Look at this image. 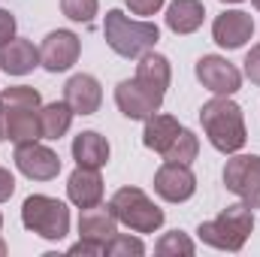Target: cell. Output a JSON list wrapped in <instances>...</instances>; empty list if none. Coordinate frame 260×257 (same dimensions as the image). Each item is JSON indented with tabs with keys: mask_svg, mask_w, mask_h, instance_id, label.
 Instances as JSON below:
<instances>
[{
	"mask_svg": "<svg viewBox=\"0 0 260 257\" xmlns=\"http://www.w3.org/2000/svg\"><path fill=\"white\" fill-rule=\"evenodd\" d=\"M203 18H206V9L200 0H173L167 9V27L179 37H188V34L200 30Z\"/></svg>",
	"mask_w": 260,
	"mask_h": 257,
	"instance_id": "obj_18",
	"label": "cell"
},
{
	"mask_svg": "<svg viewBox=\"0 0 260 257\" xmlns=\"http://www.w3.org/2000/svg\"><path fill=\"white\" fill-rule=\"evenodd\" d=\"M197 154H200V139L194 136V130L182 127V130H179V136L173 139V145L164 151V160L191 164V160H197Z\"/></svg>",
	"mask_w": 260,
	"mask_h": 257,
	"instance_id": "obj_24",
	"label": "cell"
},
{
	"mask_svg": "<svg viewBox=\"0 0 260 257\" xmlns=\"http://www.w3.org/2000/svg\"><path fill=\"white\" fill-rule=\"evenodd\" d=\"M115 233H118V218L112 215L109 206L82 209V215H79V236H82V239H91V242L106 245Z\"/></svg>",
	"mask_w": 260,
	"mask_h": 257,
	"instance_id": "obj_16",
	"label": "cell"
},
{
	"mask_svg": "<svg viewBox=\"0 0 260 257\" xmlns=\"http://www.w3.org/2000/svg\"><path fill=\"white\" fill-rule=\"evenodd\" d=\"M124 3L130 6V12H133V15H142V18H148V15H154V12H157V9H160L167 0H124Z\"/></svg>",
	"mask_w": 260,
	"mask_h": 257,
	"instance_id": "obj_28",
	"label": "cell"
},
{
	"mask_svg": "<svg viewBox=\"0 0 260 257\" xmlns=\"http://www.w3.org/2000/svg\"><path fill=\"white\" fill-rule=\"evenodd\" d=\"M200 121H203V130H206L212 148H218L221 154H236L248 142V130H245L242 109L230 97H218L215 94L209 103H203Z\"/></svg>",
	"mask_w": 260,
	"mask_h": 257,
	"instance_id": "obj_1",
	"label": "cell"
},
{
	"mask_svg": "<svg viewBox=\"0 0 260 257\" xmlns=\"http://www.w3.org/2000/svg\"><path fill=\"white\" fill-rule=\"evenodd\" d=\"M82 43L73 30H52L40 46V64L49 73H64L79 61Z\"/></svg>",
	"mask_w": 260,
	"mask_h": 257,
	"instance_id": "obj_11",
	"label": "cell"
},
{
	"mask_svg": "<svg viewBox=\"0 0 260 257\" xmlns=\"http://www.w3.org/2000/svg\"><path fill=\"white\" fill-rule=\"evenodd\" d=\"M12 194H15V179L6 167H0V203H6Z\"/></svg>",
	"mask_w": 260,
	"mask_h": 257,
	"instance_id": "obj_31",
	"label": "cell"
},
{
	"mask_svg": "<svg viewBox=\"0 0 260 257\" xmlns=\"http://www.w3.org/2000/svg\"><path fill=\"white\" fill-rule=\"evenodd\" d=\"M0 227H3V215H0Z\"/></svg>",
	"mask_w": 260,
	"mask_h": 257,
	"instance_id": "obj_37",
	"label": "cell"
},
{
	"mask_svg": "<svg viewBox=\"0 0 260 257\" xmlns=\"http://www.w3.org/2000/svg\"><path fill=\"white\" fill-rule=\"evenodd\" d=\"M40 91L30 85H12V88H0V109L3 112H24V109H40Z\"/></svg>",
	"mask_w": 260,
	"mask_h": 257,
	"instance_id": "obj_23",
	"label": "cell"
},
{
	"mask_svg": "<svg viewBox=\"0 0 260 257\" xmlns=\"http://www.w3.org/2000/svg\"><path fill=\"white\" fill-rule=\"evenodd\" d=\"M221 3H242V0H221Z\"/></svg>",
	"mask_w": 260,
	"mask_h": 257,
	"instance_id": "obj_35",
	"label": "cell"
},
{
	"mask_svg": "<svg viewBox=\"0 0 260 257\" xmlns=\"http://www.w3.org/2000/svg\"><path fill=\"white\" fill-rule=\"evenodd\" d=\"M9 139V133H6V112L0 109V142H6Z\"/></svg>",
	"mask_w": 260,
	"mask_h": 257,
	"instance_id": "obj_33",
	"label": "cell"
},
{
	"mask_svg": "<svg viewBox=\"0 0 260 257\" xmlns=\"http://www.w3.org/2000/svg\"><path fill=\"white\" fill-rule=\"evenodd\" d=\"M70 254H103V245L79 236V242H76V245H70Z\"/></svg>",
	"mask_w": 260,
	"mask_h": 257,
	"instance_id": "obj_32",
	"label": "cell"
},
{
	"mask_svg": "<svg viewBox=\"0 0 260 257\" xmlns=\"http://www.w3.org/2000/svg\"><path fill=\"white\" fill-rule=\"evenodd\" d=\"M6 133H9V142H15V145L43 139V130H40V109L6 112Z\"/></svg>",
	"mask_w": 260,
	"mask_h": 257,
	"instance_id": "obj_21",
	"label": "cell"
},
{
	"mask_svg": "<svg viewBox=\"0 0 260 257\" xmlns=\"http://www.w3.org/2000/svg\"><path fill=\"white\" fill-rule=\"evenodd\" d=\"M251 37H254V18L248 12H242V9H227L212 24V40L227 52L242 49Z\"/></svg>",
	"mask_w": 260,
	"mask_h": 257,
	"instance_id": "obj_12",
	"label": "cell"
},
{
	"mask_svg": "<svg viewBox=\"0 0 260 257\" xmlns=\"http://www.w3.org/2000/svg\"><path fill=\"white\" fill-rule=\"evenodd\" d=\"M64 103L73 115H94L103 103V88L91 73H76L64 85Z\"/></svg>",
	"mask_w": 260,
	"mask_h": 257,
	"instance_id": "obj_13",
	"label": "cell"
},
{
	"mask_svg": "<svg viewBox=\"0 0 260 257\" xmlns=\"http://www.w3.org/2000/svg\"><path fill=\"white\" fill-rule=\"evenodd\" d=\"M245 76H248L254 85H260V43L251 46V52L245 55Z\"/></svg>",
	"mask_w": 260,
	"mask_h": 257,
	"instance_id": "obj_29",
	"label": "cell"
},
{
	"mask_svg": "<svg viewBox=\"0 0 260 257\" xmlns=\"http://www.w3.org/2000/svg\"><path fill=\"white\" fill-rule=\"evenodd\" d=\"M154 251H157L160 257H179V254L191 257V254L197 251V245H194V239H191L188 233H182V230H173V233H164V236L157 239Z\"/></svg>",
	"mask_w": 260,
	"mask_h": 257,
	"instance_id": "obj_25",
	"label": "cell"
},
{
	"mask_svg": "<svg viewBox=\"0 0 260 257\" xmlns=\"http://www.w3.org/2000/svg\"><path fill=\"white\" fill-rule=\"evenodd\" d=\"M154 191L167 203H185L197 191V176L191 164H176V160H164V167L154 173Z\"/></svg>",
	"mask_w": 260,
	"mask_h": 257,
	"instance_id": "obj_10",
	"label": "cell"
},
{
	"mask_svg": "<svg viewBox=\"0 0 260 257\" xmlns=\"http://www.w3.org/2000/svg\"><path fill=\"white\" fill-rule=\"evenodd\" d=\"M224 188L251 209L260 206V154H236L224 167Z\"/></svg>",
	"mask_w": 260,
	"mask_h": 257,
	"instance_id": "obj_6",
	"label": "cell"
},
{
	"mask_svg": "<svg viewBox=\"0 0 260 257\" xmlns=\"http://www.w3.org/2000/svg\"><path fill=\"white\" fill-rule=\"evenodd\" d=\"M103 254L109 257H142L145 254V245H142V239H136V236H127V233H115L106 245H103Z\"/></svg>",
	"mask_w": 260,
	"mask_h": 257,
	"instance_id": "obj_26",
	"label": "cell"
},
{
	"mask_svg": "<svg viewBox=\"0 0 260 257\" xmlns=\"http://www.w3.org/2000/svg\"><path fill=\"white\" fill-rule=\"evenodd\" d=\"M61 9L70 21H79V24H91L100 3L97 0H61Z\"/></svg>",
	"mask_w": 260,
	"mask_h": 257,
	"instance_id": "obj_27",
	"label": "cell"
},
{
	"mask_svg": "<svg viewBox=\"0 0 260 257\" xmlns=\"http://www.w3.org/2000/svg\"><path fill=\"white\" fill-rule=\"evenodd\" d=\"M251 3H254V6H257V9H260V0H251Z\"/></svg>",
	"mask_w": 260,
	"mask_h": 257,
	"instance_id": "obj_36",
	"label": "cell"
},
{
	"mask_svg": "<svg viewBox=\"0 0 260 257\" xmlns=\"http://www.w3.org/2000/svg\"><path fill=\"white\" fill-rule=\"evenodd\" d=\"M21 224L49 242H61L70 233V209L55 197L30 194L21 206Z\"/></svg>",
	"mask_w": 260,
	"mask_h": 257,
	"instance_id": "obj_5",
	"label": "cell"
},
{
	"mask_svg": "<svg viewBox=\"0 0 260 257\" xmlns=\"http://www.w3.org/2000/svg\"><path fill=\"white\" fill-rule=\"evenodd\" d=\"M115 103H118V109H121L124 118H130V121H145L154 112H160L164 94H154L139 79H124V82L115 85Z\"/></svg>",
	"mask_w": 260,
	"mask_h": 257,
	"instance_id": "obj_7",
	"label": "cell"
},
{
	"mask_svg": "<svg viewBox=\"0 0 260 257\" xmlns=\"http://www.w3.org/2000/svg\"><path fill=\"white\" fill-rule=\"evenodd\" d=\"M133 79H139L145 88H151L154 94H167V88H170V79H173V70H170V61L164 58V55H157V52H145L142 58H139V64H136V76Z\"/></svg>",
	"mask_w": 260,
	"mask_h": 257,
	"instance_id": "obj_19",
	"label": "cell"
},
{
	"mask_svg": "<svg viewBox=\"0 0 260 257\" xmlns=\"http://www.w3.org/2000/svg\"><path fill=\"white\" fill-rule=\"evenodd\" d=\"M6 254V242H3V239H0V257Z\"/></svg>",
	"mask_w": 260,
	"mask_h": 257,
	"instance_id": "obj_34",
	"label": "cell"
},
{
	"mask_svg": "<svg viewBox=\"0 0 260 257\" xmlns=\"http://www.w3.org/2000/svg\"><path fill=\"white\" fill-rule=\"evenodd\" d=\"M15 37V15L9 9H0V46Z\"/></svg>",
	"mask_w": 260,
	"mask_h": 257,
	"instance_id": "obj_30",
	"label": "cell"
},
{
	"mask_svg": "<svg viewBox=\"0 0 260 257\" xmlns=\"http://www.w3.org/2000/svg\"><path fill=\"white\" fill-rule=\"evenodd\" d=\"M109 209L118 224L130 227L133 233H154L164 227V209L139 188H118L109 200Z\"/></svg>",
	"mask_w": 260,
	"mask_h": 257,
	"instance_id": "obj_4",
	"label": "cell"
},
{
	"mask_svg": "<svg viewBox=\"0 0 260 257\" xmlns=\"http://www.w3.org/2000/svg\"><path fill=\"white\" fill-rule=\"evenodd\" d=\"M73 124V109L64 100H55L49 106H40V130L43 139H61Z\"/></svg>",
	"mask_w": 260,
	"mask_h": 257,
	"instance_id": "obj_22",
	"label": "cell"
},
{
	"mask_svg": "<svg viewBox=\"0 0 260 257\" xmlns=\"http://www.w3.org/2000/svg\"><path fill=\"white\" fill-rule=\"evenodd\" d=\"M251 230H254V209L248 203H233L215 221H203L197 233L206 245L218 251H242Z\"/></svg>",
	"mask_w": 260,
	"mask_h": 257,
	"instance_id": "obj_3",
	"label": "cell"
},
{
	"mask_svg": "<svg viewBox=\"0 0 260 257\" xmlns=\"http://www.w3.org/2000/svg\"><path fill=\"white\" fill-rule=\"evenodd\" d=\"M103 37L109 43V49L121 58H142L145 52H151L160 40V30L154 21L145 18H130L121 9H109L103 18Z\"/></svg>",
	"mask_w": 260,
	"mask_h": 257,
	"instance_id": "obj_2",
	"label": "cell"
},
{
	"mask_svg": "<svg viewBox=\"0 0 260 257\" xmlns=\"http://www.w3.org/2000/svg\"><path fill=\"white\" fill-rule=\"evenodd\" d=\"M67 197L73 206L79 209H91V206H100L103 200V179H100V170H91V167H76L70 182H67Z\"/></svg>",
	"mask_w": 260,
	"mask_h": 257,
	"instance_id": "obj_14",
	"label": "cell"
},
{
	"mask_svg": "<svg viewBox=\"0 0 260 257\" xmlns=\"http://www.w3.org/2000/svg\"><path fill=\"white\" fill-rule=\"evenodd\" d=\"M15 167H18V173H24L34 182H52L61 173V157H58V151H52L49 145H43L37 139V142L15 145Z\"/></svg>",
	"mask_w": 260,
	"mask_h": 257,
	"instance_id": "obj_8",
	"label": "cell"
},
{
	"mask_svg": "<svg viewBox=\"0 0 260 257\" xmlns=\"http://www.w3.org/2000/svg\"><path fill=\"white\" fill-rule=\"evenodd\" d=\"M73 160H76V167H91V170L106 167V160H109L106 136H100L97 130H82L73 139Z\"/></svg>",
	"mask_w": 260,
	"mask_h": 257,
	"instance_id": "obj_17",
	"label": "cell"
},
{
	"mask_svg": "<svg viewBox=\"0 0 260 257\" xmlns=\"http://www.w3.org/2000/svg\"><path fill=\"white\" fill-rule=\"evenodd\" d=\"M34 67H40V49L30 40L12 37L9 43L0 46V70L9 76H27L34 73Z\"/></svg>",
	"mask_w": 260,
	"mask_h": 257,
	"instance_id": "obj_15",
	"label": "cell"
},
{
	"mask_svg": "<svg viewBox=\"0 0 260 257\" xmlns=\"http://www.w3.org/2000/svg\"><path fill=\"white\" fill-rule=\"evenodd\" d=\"M179 130H182V124H179L173 115H160V112H154L151 118H145L142 142H145V148H151V151L164 154V151L173 145V139L179 136Z\"/></svg>",
	"mask_w": 260,
	"mask_h": 257,
	"instance_id": "obj_20",
	"label": "cell"
},
{
	"mask_svg": "<svg viewBox=\"0 0 260 257\" xmlns=\"http://www.w3.org/2000/svg\"><path fill=\"white\" fill-rule=\"evenodd\" d=\"M197 79L218 97H233L242 88V73L221 55H203L197 61Z\"/></svg>",
	"mask_w": 260,
	"mask_h": 257,
	"instance_id": "obj_9",
	"label": "cell"
}]
</instances>
